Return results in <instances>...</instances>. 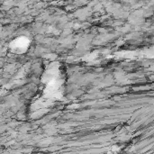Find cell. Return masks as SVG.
Instances as JSON below:
<instances>
[{
    "label": "cell",
    "instance_id": "6da1fadb",
    "mask_svg": "<svg viewBox=\"0 0 154 154\" xmlns=\"http://www.w3.org/2000/svg\"><path fill=\"white\" fill-rule=\"evenodd\" d=\"M28 46V41L25 38H19L17 40H15L13 43H12V47L14 50L19 51L20 52L24 51L26 50Z\"/></svg>",
    "mask_w": 154,
    "mask_h": 154
}]
</instances>
